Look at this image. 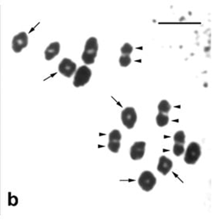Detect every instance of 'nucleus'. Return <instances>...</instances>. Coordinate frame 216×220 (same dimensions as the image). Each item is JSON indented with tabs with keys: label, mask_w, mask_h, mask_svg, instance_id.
Returning a JSON list of instances; mask_svg holds the SVG:
<instances>
[{
	"label": "nucleus",
	"mask_w": 216,
	"mask_h": 220,
	"mask_svg": "<svg viewBox=\"0 0 216 220\" xmlns=\"http://www.w3.org/2000/svg\"><path fill=\"white\" fill-rule=\"evenodd\" d=\"M108 148L113 153H118L120 148V142L109 141L108 143Z\"/></svg>",
	"instance_id": "obj_16"
},
{
	"label": "nucleus",
	"mask_w": 216,
	"mask_h": 220,
	"mask_svg": "<svg viewBox=\"0 0 216 220\" xmlns=\"http://www.w3.org/2000/svg\"><path fill=\"white\" fill-rule=\"evenodd\" d=\"M138 185L144 191L150 192L152 190L156 183V179L153 173L150 171H145L142 173L138 180Z\"/></svg>",
	"instance_id": "obj_4"
},
{
	"label": "nucleus",
	"mask_w": 216,
	"mask_h": 220,
	"mask_svg": "<svg viewBox=\"0 0 216 220\" xmlns=\"http://www.w3.org/2000/svg\"><path fill=\"white\" fill-rule=\"evenodd\" d=\"M121 120L128 129H133L137 122L136 111L133 107H127L121 113Z\"/></svg>",
	"instance_id": "obj_5"
},
{
	"label": "nucleus",
	"mask_w": 216,
	"mask_h": 220,
	"mask_svg": "<svg viewBox=\"0 0 216 220\" xmlns=\"http://www.w3.org/2000/svg\"><path fill=\"white\" fill-rule=\"evenodd\" d=\"M98 50V40L94 37H91L87 39L85 45V49L82 54V60L86 64H92L97 57Z\"/></svg>",
	"instance_id": "obj_1"
},
{
	"label": "nucleus",
	"mask_w": 216,
	"mask_h": 220,
	"mask_svg": "<svg viewBox=\"0 0 216 220\" xmlns=\"http://www.w3.org/2000/svg\"><path fill=\"white\" fill-rule=\"evenodd\" d=\"M171 104H169L168 101L165 100L160 101V103L158 105V110H159L160 113L167 114L169 113V111L171 110Z\"/></svg>",
	"instance_id": "obj_12"
},
{
	"label": "nucleus",
	"mask_w": 216,
	"mask_h": 220,
	"mask_svg": "<svg viewBox=\"0 0 216 220\" xmlns=\"http://www.w3.org/2000/svg\"><path fill=\"white\" fill-rule=\"evenodd\" d=\"M184 151H185L184 145L175 143L174 147H173V152H174V154H175V156H177V157L181 156V154H183Z\"/></svg>",
	"instance_id": "obj_17"
},
{
	"label": "nucleus",
	"mask_w": 216,
	"mask_h": 220,
	"mask_svg": "<svg viewBox=\"0 0 216 220\" xmlns=\"http://www.w3.org/2000/svg\"><path fill=\"white\" fill-rule=\"evenodd\" d=\"M174 141L178 144H185V135L183 131H178L174 135Z\"/></svg>",
	"instance_id": "obj_13"
},
{
	"label": "nucleus",
	"mask_w": 216,
	"mask_h": 220,
	"mask_svg": "<svg viewBox=\"0 0 216 220\" xmlns=\"http://www.w3.org/2000/svg\"><path fill=\"white\" fill-rule=\"evenodd\" d=\"M60 43L57 42H54L48 46V47L45 50V58L47 60H51L54 57L58 55L60 52Z\"/></svg>",
	"instance_id": "obj_10"
},
{
	"label": "nucleus",
	"mask_w": 216,
	"mask_h": 220,
	"mask_svg": "<svg viewBox=\"0 0 216 220\" xmlns=\"http://www.w3.org/2000/svg\"><path fill=\"white\" fill-rule=\"evenodd\" d=\"M120 51L122 53V55H130L133 51V47L129 43H125L121 48Z\"/></svg>",
	"instance_id": "obj_18"
},
{
	"label": "nucleus",
	"mask_w": 216,
	"mask_h": 220,
	"mask_svg": "<svg viewBox=\"0 0 216 220\" xmlns=\"http://www.w3.org/2000/svg\"><path fill=\"white\" fill-rule=\"evenodd\" d=\"M28 43H29L28 35L25 32H20L19 34H17L13 37L12 40V49L15 53L18 54L20 52H21L23 49L27 47Z\"/></svg>",
	"instance_id": "obj_7"
},
{
	"label": "nucleus",
	"mask_w": 216,
	"mask_h": 220,
	"mask_svg": "<svg viewBox=\"0 0 216 220\" xmlns=\"http://www.w3.org/2000/svg\"><path fill=\"white\" fill-rule=\"evenodd\" d=\"M146 143L145 142H136L130 147V157L134 161L142 159L145 154Z\"/></svg>",
	"instance_id": "obj_8"
},
{
	"label": "nucleus",
	"mask_w": 216,
	"mask_h": 220,
	"mask_svg": "<svg viewBox=\"0 0 216 220\" xmlns=\"http://www.w3.org/2000/svg\"><path fill=\"white\" fill-rule=\"evenodd\" d=\"M121 67H127L131 63V58L130 55H121L119 60Z\"/></svg>",
	"instance_id": "obj_15"
},
{
	"label": "nucleus",
	"mask_w": 216,
	"mask_h": 220,
	"mask_svg": "<svg viewBox=\"0 0 216 220\" xmlns=\"http://www.w3.org/2000/svg\"><path fill=\"white\" fill-rule=\"evenodd\" d=\"M121 138H122L121 133L120 132L119 130H116V129L112 131V132L109 133V135H108V140H109V141L120 142Z\"/></svg>",
	"instance_id": "obj_14"
},
{
	"label": "nucleus",
	"mask_w": 216,
	"mask_h": 220,
	"mask_svg": "<svg viewBox=\"0 0 216 220\" xmlns=\"http://www.w3.org/2000/svg\"><path fill=\"white\" fill-rule=\"evenodd\" d=\"M173 166V163L171 159L165 156H161L159 159V163L157 165V170L162 173L163 176H166L171 171Z\"/></svg>",
	"instance_id": "obj_9"
},
{
	"label": "nucleus",
	"mask_w": 216,
	"mask_h": 220,
	"mask_svg": "<svg viewBox=\"0 0 216 220\" xmlns=\"http://www.w3.org/2000/svg\"><path fill=\"white\" fill-rule=\"evenodd\" d=\"M91 71L88 67L81 66L78 68L74 77L73 85L75 87H81L89 82L91 77Z\"/></svg>",
	"instance_id": "obj_3"
},
{
	"label": "nucleus",
	"mask_w": 216,
	"mask_h": 220,
	"mask_svg": "<svg viewBox=\"0 0 216 220\" xmlns=\"http://www.w3.org/2000/svg\"><path fill=\"white\" fill-rule=\"evenodd\" d=\"M76 70V64L68 58H64L59 63V72L67 78H71Z\"/></svg>",
	"instance_id": "obj_6"
},
{
	"label": "nucleus",
	"mask_w": 216,
	"mask_h": 220,
	"mask_svg": "<svg viewBox=\"0 0 216 220\" xmlns=\"http://www.w3.org/2000/svg\"><path fill=\"white\" fill-rule=\"evenodd\" d=\"M156 124L157 126H160V127H163V126H166L169 122V117L167 114H165L160 113L157 114L156 116Z\"/></svg>",
	"instance_id": "obj_11"
},
{
	"label": "nucleus",
	"mask_w": 216,
	"mask_h": 220,
	"mask_svg": "<svg viewBox=\"0 0 216 220\" xmlns=\"http://www.w3.org/2000/svg\"><path fill=\"white\" fill-rule=\"evenodd\" d=\"M201 155V148L199 143L192 142L188 145V147L185 154V162L189 165H194L197 163Z\"/></svg>",
	"instance_id": "obj_2"
}]
</instances>
